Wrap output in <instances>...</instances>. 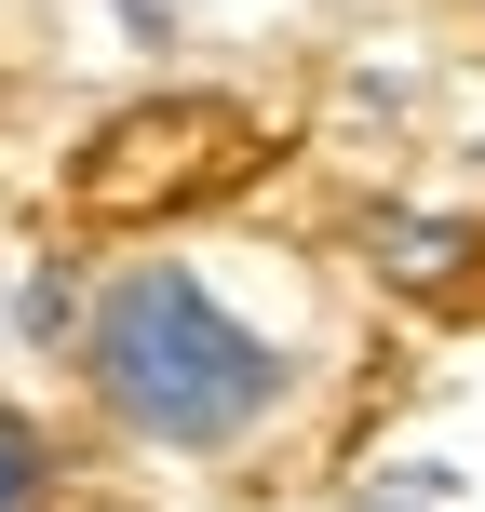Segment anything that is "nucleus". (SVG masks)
Wrapping results in <instances>:
<instances>
[{
  "label": "nucleus",
  "instance_id": "f257e3e1",
  "mask_svg": "<svg viewBox=\"0 0 485 512\" xmlns=\"http://www.w3.org/2000/svg\"><path fill=\"white\" fill-rule=\"evenodd\" d=\"M81 364H95L108 418H135L149 445H243L256 418L283 405V351L256 324H230V310L189 270H162V256H135V270L95 283Z\"/></svg>",
  "mask_w": 485,
  "mask_h": 512
},
{
  "label": "nucleus",
  "instance_id": "39448f33",
  "mask_svg": "<svg viewBox=\"0 0 485 512\" xmlns=\"http://www.w3.org/2000/svg\"><path fill=\"white\" fill-rule=\"evenodd\" d=\"M418 499H459V472H391V486L364 499V512H418Z\"/></svg>",
  "mask_w": 485,
  "mask_h": 512
},
{
  "label": "nucleus",
  "instance_id": "7ed1b4c3",
  "mask_svg": "<svg viewBox=\"0 0 485 512\" xmlns=\"http://www.w3.org/2000/svg\"><path fill=\"white\" fill-rule=\"evenodd\" d=\"M459 256H472L459 216H445V230H432V216H391V283H445Z\"/></svg>",
  "mask_w": 485,
  "mask_h": 512
},
{
  "label": "nucleus",
  "instance_id": "20e7f679",
  "mask_svg": "<svg viewBox=\"0 0 485 512\" xmlns=\"http://www.w3.org/2000/svg\"><path fill=\"white\" fill-rule=\"evenodd\" d=\"M41 486H54V445L27 418H0V512H41Z\"/></svg>",
  "mask_w": 485,
  "mask_h": 512
},
{
  "label": "nucleus",
  "instance_id": "f03ea898",
  "mask_svg": "<svg viewBox=\"0 0 485 512\" xmlns=\"http://www.w3.org/2000/svg\"><path fill=\"white\" fill-rule=\"evenodd\" d=\"M243 162H256V122H243L230 95H135V108H108V122L81 135L68 203H81V216H122V230H149V216L216 203Z\"/></svg>",
  "mask_w": 485,
  "mask_h": 512
}]
</instances>
